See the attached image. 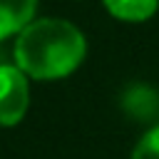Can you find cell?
<instances>
[{"label": "cell", "mask_w": 159, "mask_h": 159, "mask_svg": "<svg viewBox=\"0 0 159 159\" xmlns=\"http://www.w3.org/2000/svg\"><path fill=\"white\" fill-rule=\"evenodd\" d=\"M84 50V37L72 22L45 17L17 32L15 62L25 75L35 80H57L80 67Z\"/></svg>", "instance_id": "obj_1"}, {"label": "cell", "mask_w": 159, "mask_h": 159, "mask_svg": "<svg viewBox=\"0 0 159 159\" xmlns=\"http://www.w3.org/2000/svg\"><path fill=\"white\" fill-rule=\"evenodd\" d=\"M30 104V89L25 72L12 65H0V124H17Z\"/></svg>", "instance_id": "obj_2"}, {"label": "cell", "mask_w": 159, "mask_h": 159, "mask_svg": "<svg viewBox=\"0 0 159 159\" xmlns=\"http://www.w3.org/2000/svg\"><path fill=\"white\" fill-rule=\"evenodd\" d=\"M127 117L134 122H154L159 119V92L144 82H134L122 92L119 99Z\"/></svg>", "instance_id": "obj_3"}, {"label": "cell", "mask_w": 159, "mask_h": 159, "mask_svg": "<svg viewBox=\"0 0 159 159\" xmlns=\"http://www.w3.org/2000/svg\"><path fill=\"white\" fill-rule=\"evenodd\" d=\"M35 7L37 0H0V40L22 32L32 20Z\"/></svg>", "instance_id": "obj_4"}, {"label": "cell", "mask_w": 159, "mask_h": 159, "mask_svg": "<svg viewBox=\"0 0 159 159\" xmlns=\"http://www.w3.org/2000/svg\"><path fill=\"white\" fill-rule=\"evenodd\" d=\"M104 7L119 20L142 22V20H149L157 12L159 0H104Z\"/></svg>", "instance_id": "obj_5"}, {"label": "cell", "mask_w": 159, "mask_h": 159, "mask_svg": "<svg viewBox=\"0 0 159 159\" xmlns=\"http://www.w3.org/2000/svg\"><path fill=\"white\" fill-rule=\"evenodd\" d=\"M132 159H159V124L144 132L132 152Z\"/></svg>", "instance_id": "obj_6"}]
</instances>
